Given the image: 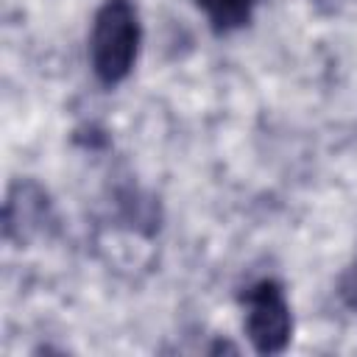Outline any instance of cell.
Here are the masks:
<instances>
[{"label":"cell","mask_w":357,"mask_h":357,"mask_svg":"<svg viewBox=\"0 0 357 357\" xmlns=\"http://www.w3.org/2000/svg\"><path fill=\"white\" fill-rule=\"evenodd\" d=\"M142 45V25L139 11L131 0H106L95 17L89 31V67L103 86L123 84L137 59Z\"/></svg>","instance_id":"1"},{"label":"cell","mask_w":357,"mask_h":357,"mask_svg":"<svg viewBox=\"0 0 357 357\" xmlns=\"http://www.w3.org/2000/svg\"><path fill=\"white\" fill-rule=\"evenodd\" d=\"M245 335L257 354H282L293 340V312L284 287L273 279L254 282L245 296Z\"/></svg>","instance_id":"2"},{"label":"cell","mask_w":357,"mask_h":357,"mask_svg":"<svg viewBox=\"0 0 357 357\" xmlns=\"http://www.w3.org/2000/svg\"><path fill=\"white\" fill-rule=\"evenodd\" d=\"M53 220V206L47 192L36 181H17L3 206V234L8 243L25 245L33 237L45 231V226Z\"/></svg>","instance_id":"3"},{"label":"cell","mask_w":357,"mask_h":357,"mask_svg":"<svg viewBox=\"0 0 357 357\" xmlns=\"http://www.w3.org/2000/svg\"><path fill=\"white\" fill-rule=\"evenodd\" d=\"M198 8L206 14L215 33H231L248 25L257 0H195Z\"/></svg>","instance_id":"4"},{"label":"cell","mask_w":357,"mask_h":357,"mask_svg":"<svg viewBox=\"0 0 357 357\" xmlns=\"http://www.w3.org/2000/svg\"><path fill=\"white\" fill-rule=\"evenodd\" d=\"M337 296L349 310H357V254L337 279Z\"/></svg>","instance_id":"5"},{"label":"cell","mask_w":357,"mask_h":357,"mask_svg":"<svg viewBox=\"0 0 357 357\" xmlns=\"http://www.w3.org/2000/svg\"><path fill=\"white\" fill-rule=\"evenodd\" d=\"M312 3H315L318 8H326V11H329V8H335L340 0H312Z\"/></svg>","instance_id":"6"}]
</instances>
